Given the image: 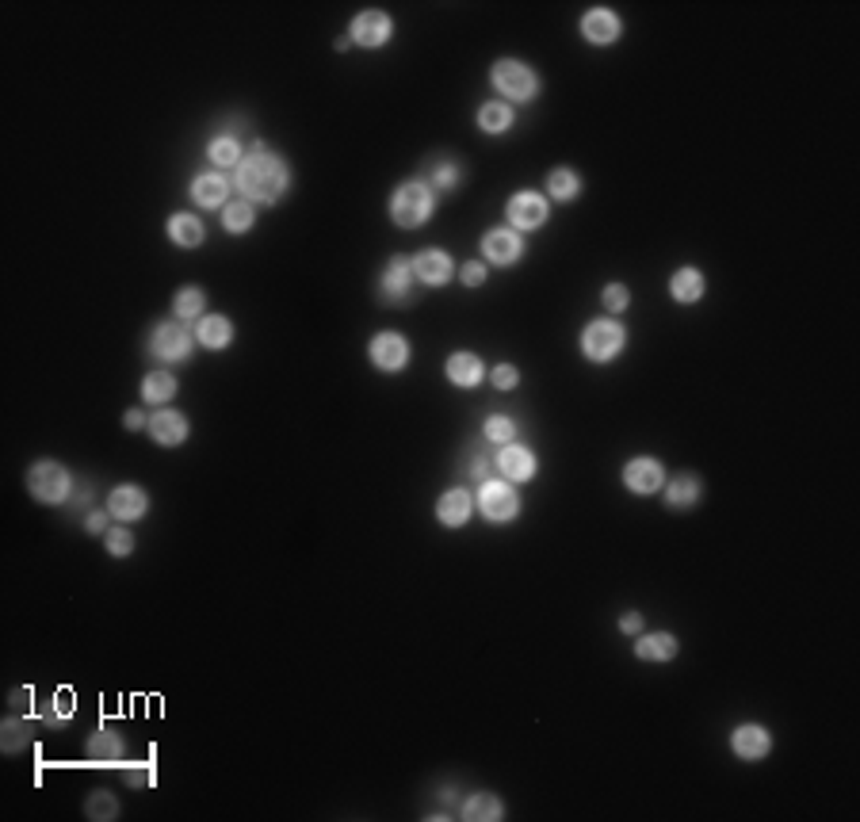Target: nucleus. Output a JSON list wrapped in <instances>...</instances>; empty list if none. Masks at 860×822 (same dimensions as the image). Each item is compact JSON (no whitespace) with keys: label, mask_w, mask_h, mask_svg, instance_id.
<instances>
[{"label":"nucleus","mask_w":860,"mask_h":822,"mask_svg":"<svg viewBox=\"0 0 860 822\" xmlns=\"http://www.w3.org/2000/svg\"><path fill=\"white\" fill-rule=\"evenodd\" d=\"M234 188L241 192V199H249L257 207H276L291 192V165H287V157L272 153L268 146L249 150L245 161L234 169Z\"/></svg>","instance_id":"obj_1"},{"label":"nucleus","mask_w":860,"mask_h":822,"mask_svg":"<svg viewBox=\"0 0 860 822\" xmlns=\"http://www.w3.org/2000/svg\"><path fill=\"white\" fill-rule=\"evenodd\" d=\"M432 215H436V195H432L417 176L406 180V184H398V188L390 192V222H394V226L417 230V226H425Z\"/></svg>","instance_id":"obj_2"},{"label":"nucleus","mask_w":860,"mask_h":822,"mask_svg":"<svg viewBox=\"0 0 860 822\" xmlns=\"http://www.w3.org/2000/svg\"><path fill=\"white\" fill-rule=\"evenodd\" d=\"M490 81L497 88V100H505V104H532L539 96V73L532 69L528 62H520V58H501L494 62L490 69Z\"/></svg>","instance_id":"obj_3"},{"label":"nucleus","mask_w":860,"mask_h":822,"mask_svg":"<svg viewBox=\"0 0 860 822\" xmlns=\"http://www.w3.org/2000/svg\"><path fill=\"white\" fill-rule=\"evenodd\" d=\"M581 356L589 360V364H612V360H620L627 348V329L624 322H616V318H593V322L581 329Z\"/></svg>","instance_id":"obj_4"},{"label":"nucleus","mask_w":860,"mask_h":822,"mask_svg":"<svg viewBox=\"0 0 860 822\" xmlns=\"http://www.w3.org/2000/svg\"><path fill=\"white\" fill-rule=\"evenodd\" d=\"M520 494H516L513 482H505V478H486V482H478V490H474V509L482 513V517L490 520V524H513L520 517Z\"/></svg>","instance_id":"obj_5"},{"label":"nucleus","mask_w":860,"mask_h":822,"mask_svg":"<svg viewBox=\"0 0 860 822\" xmlns=\"http://www.w3.org/2000/svg\"><path fill=\"white\" fill-rule=\"evenodd\" d=\"M73 486L77 482L69 475V467L54 463V459H39L27 471V494L35 501H43V505H65L69 494H73Z\"/></svg>","instance_id":"obj_6"},{"label":"nucleus","mask_w":860,"mask_h":822,"mask_svg":"<svg viewBox=\"0 0 860 822\" xmlns=\"http://www.w3.org/2000/svg\"><path fill=\"white\" fill-rule=\"evenodd\" d=\"M195 352V333L184 322H161L150 333V356L157 364H188Z\"/></svg>","instance_id":"obj_7"},{"label":"nucleus","mask_w":860,"mask_h":822,"mask_svg":"<svg viewBox=\"0 0 860 822\" xmlns=\"http://www.w3.org/2000/svg\"><path fill=\"white\" fill-rule=\"evenodd\" d=\"M348 39H352V46H364V50H383L394 39V20L383 8H364L348 23Z\"/></svg>","instance_id":"obj_8"},{"label":"nucleus","mask_w":860,"mask_h":822,"mask_svg":"<svg viewBox=\"0 0 860 822\" xmlns=\"http://www.w3.org/2000/svg\"><path fill=\"white\" fill-rule=\"evenodd\" d=\"M551 215V199L543 192H513L509 195V203H505V222L513 226L516 234L524 230H539L543 222Z\"/></svg>","instance_id":"obj_9"},{"label":"nucleus","mask_w":860,"mask_h":822,"mask_svg":"<svg viewBox=\"0 0 860 822\" xmlns=\"http://www.w3.org/2000/svg\"><path fill=\"white\" fill-rule=\"evenodd\" d=\"M578 27H581V39L589 46H616L624 39V16H620L616 8H604V4L589 8V12L581 16Z\"/></svg>","instance_id":"obj_10"},{"label":"nucleus","mask_w":860,"mask_h":822,"mask_svg":"<svg viewBox=\"0 0 860 822\" xmlns=\"http://www.w3.org/2000/svg\"><path fill=\"white\" fill-rule=\"evenodd\" d=\"M367 356H371V364L383 371V375H394V371H406L409 368V341L402 333H394V329H383V333H375L371 337V345H367Z\"/></svg>","instance_id":"obj_11"},{"label":"nucleus","mask_w":860,"mask_h":822,"mask_svg":"<svg viewBox=\"0 0 860 822\" xmlns=\"http://www.w3.org/2000/svg\"><path fill=\"white\" fill-rule=\"evenodd\" d=\"M497 475L505 478V482H513V486H520V482H532V478L539 475V459L536 452L528 448V444H520V440H513V444H501L497 448Z\"/></svg>","instance_id":"obj_12"},{"label":"nucleus","mask_w":860,"mask_h":822,"mask_svg":"<svg viewBox=\"0 0 860 822\" xmlns=\"http://www.w3.org/2000/svg\"><path fill=\"white\" fill-rule=\"evenodd\" d=\"M524 257V234H516L513 226H494L482 234V260L494 268H513Z\"/></svg>","instance_id":"obj_13"},{"label":"nucleus","mask_w":860,"mask_h":822,"mask_svg":"<svg viewBox=\"0 0 860 822\" xmlns=\"http://www.w3.org/2000/svg\"><path fill=\"white\" fill-rule=\"evenodd\" d=\"M666 467H662V459H654V455H635V459H627L624 463V486L631 494H658L662 486H666Z\"/></svg>","instance_id":"obj_14"},{"label":"nucleus","mask_w":860,"mask_h":822,"mask_svg":"<svg viewBox=\"0 0 860 822\" xmlns=\"http://www.w3.org/2000/svg\"><path fill=\"white\" fill-rule=\"evenodd\" d=\"M417 180L440 199V195L455 192V188L463 184V165L455 161L452 153H436V157H429V161L417 169Z\"/></svg>","instance_id":"obj_15"},{"label":"nucleus","mask_w":860,"mask_h":822,"mask_svg":"<svg viewBox=\"0 0 860 822\" xmlns=\"http://www.w3.org/2000/svg\"><path fill=\"white\" fill-rule=\"evenodd\" d=\"M413 283H417L413 257H390L379 272V295H383V303H406Z\"/></svg>","instance_id":"obj_16"},{"label":"nucleus","mask_w":860,"mask_h":822,"mask_svg":"<svg viewBox=\"0 0 860 822\" xmlns=\"http://www.w3.org/2000/svg\"><path fill=\"white\" fill-rule=\"evenodd\" d=\"M230 192H234V180L226 173H218V169L192 176V199L195 207H203V211H222L230 203Z\"/></svg>","instance_id":"obj_17"},{"label":"nucleus","mask_w":860,"mask_h":822,"mask_svg":"<svg viewBox=\"0 0 860 822\" xmlns=\"http://www.w3.org/2000/svg\"><path fill=\"white\" fill-rule=\"evenodd\" d=\"M108 513L119 524H134V520H142L150 513V494L142 486H134V482H123L108 494Z\"/></svg>","instance_id":"obj_18"},{"label":"nucleus","mask_w":860,"mask_h":822,"mask_svg":"<svg viewBox=\"0 0 860 822\" xmlns=\"http://www.w3.org/2000/svg\"><path fill=\"white\" fill-rule=\"evenodd\" d=\"M413 276L425 287H444V283L455 280V260L448 249H421L413 257Z\"/></svg>","instance_id":"obj_19"},{"label":"nucleus","mask_w":860,"mask_h":822,"mask_svg":"<svg viewBox=\"0 0 860 822\" xmlns=\"http://www.w3.org/2000/svg\"><path fill=\"white\" fill-rule=\"evenodd\" d=\"M731 750L738 761H765L773 754V735L761 723H742L731 731Z\"/></svg>","instance_id":"obj_20"},{"label":"nucleus","mask_w":860,"mask_h":822,"mask_svg":"<svg viewBox=\"0 0 860 822\" xmlns=\"http://www.w3.org/2000/svg\"><path fill=\"white\" fill-rule=\"evenodd\" d=\"M150 436L153 444H161V448H180L188 436H192V421L184 417L180 410H157L150 413Z\"/></svg>","instance_id":"obj_21"},{"label":"nucleus","mask_w":860,"mask_h":822,"mask_svg":"<svg viewBox=\"0 0 860 822\" xmlns=\"http://www.w3.org/2000/svg\"><path fill=\"white\" fill-rule=\"evenodd\" d=\"M444 375H448V383H452V387L474 390L478 383H486V364H482V356H478V352L459 348V352H452V356H448Z\"/></svg>","instance_id":"obj_22"},{"label":"nucleus","mask_w":860,"mask_h":822,"mask_svg":"<svg viewBox=\"0 0 860 822\" xmlns=\"http://www.w3.org/2000/svg\"><path fill=\"white\" fill-rule=\"evenodd\" d=\"M471 517H474V494L467 486H452V490L440 494V501H436V520H440L444 528H463Z\"/></svg>","instance_id":"obj_23"},{"label":"nucleus","mask_w":860,"mask_h":822,"mask_svg":"<svg viewBox=\"0 0 860 822\" xmlns=\"http://www.w3.org/2000/svg\"><path fill=\"white\" fill-rule=\"evenodd\" d=\"M708 295V276L696 268V264H685V268H677L673 276H669V299L681 306H692L700 303Z\"/></svg>","instance_id":"obj_24"},{"label":"nucleus","mask_w":860,"mask_h":822,"mask_svg":"<svg viewBox=\"0 0 860 822\" xmlns=\"http://www.w3.org/2000/svg\"><path fill=\"white\" fill-rule=\"evenodd\" d=\"M192 333L195 345H203L207 352H222V348L234 345V322L226 314H203Z\"/></svg>","instance_id":"obj_25"},{"label":"nucleus","mask_w":860,"mask_h":822,"mask_svg":"<svg viewBox=\"0 0 860 822\" xmlns=\"http://www.w3.org/2000/svg\"><path fill=\"white\" fill-rule=\"evenodd\" d=\"M666 505L673 509V513H685V509H696L700 505V498H704V482L692 475V471H685V475H677V478H666Z\"/></svg>","instance_id":"obj_26"},{"label":"nucleus","mask_w":860,"mask_h":822,"mask_svg":"<svg viewBox=\"0 0 860 822\" xmlns=\"http://www.w3.org/2000/svg\"><path fill=\"white\" fill-rule=\"evenodd\" d=\"M85 754H88V761H100V765L123 761L127 758V738L119 735L115 727H100V731H92V735H88Z\"/></svg>","instance_id":"obj_27"},{"label":"nucleus","mask_w":860,"mask_h":822,"mask_svg":"<svg viewBox=\"0 0 860 822\" xmlns=\"http://www.w3.org/2000/svg\"><path fill=\"white\" fill-rule=\"evenodd\" d=\"M165 230H169L172 245H180V249H199V245H203V238H207V226H203V218L192 215V211H176V215H169Z\"/></svg>","instance_id":"obj_28"},{"label":"nucleus","mask_w":860,"mask_h":822,"mask_svg":"<svg viewBox=\"0 0 860 822\" xmlns=\"http://www.w3.org/2000/svg\"><path fill=\"white\" fill-rule=\"evenodd\" d=\"M677 635H669V631H646V635H635V658H643V662H673L677 658Z\"/></svg>","instance_id":"obj_29"},{"label":"nucleus","mask_w":860,"mask_h":822,"mask_svg":"<svg viewBox=\"0 0 860 822\" xmlns=\"http://www.w3.org/2000/svg\"><path fill=\"white\" fill-rule=\"evenodd\" d=\"M207 161L215 165L218 173H222V169H237V165L245 161V146H241V138L230 134V130H218L215 138L207 142Z\"/></svg>","instance_id":"obj_30"},{"label":"nucleus","mask_w":860,"mask_h":822,"mask_svg":"<svg viewBox=\"0 0 860 822\" xmlns=\"http://www.w3.org/2000/svg\"><path fill=\"white\" fill-rule=\"evenodd\" d=\"M253 226H257V203H249V199H230V203L222 207V230H226V234L241 238V234H249Z\"/></svg>","instance_id":"obj_31"},{"label":"nucleus","mask_w":860,"mask_h":822,"mask_svg":"<svg viewBox=\"0 0 860 822\" xmlns=\"http://www.w3.org/2000/svg\"><path fill=\"white\" fill-rule=\"evenodd\" d=\"M203 314H207V291L195 287V283L180 287L176 299H172V318H176V322H199Z\"/></svg>","instance_id":"obj_32"},{"label":"nucleus","mask_w":860,"mask_h":822,"mask_svg":"<svg viewBox=\"0 0 860 822\" xmlns=\"http://www.w3.org/2000/svg\"><path fill=\"white\" fill-rule=\"evenodd\" d=\"M513 123H516V108L505 104V100H486L478 108V130L482 134H505V130H513Z\"/></svg>","instance_id":"obj_33"},{"label":"nucleus","mask_w":860,"mask_h":822,"mask_svg":"<svg viewBox=\"0 0 860 822\" xmlns=\"http://www.w3.org/2000/svg\"><path fill=\"white\" fill-rule=\"evenodd\" d=\"M176 390H180V383H176V375H172L169 368H157L142 379V398H146L150 406H165V402H172V398H176Z\"/></svg>","instance_id":"obj_34"},{"label":"nucleus","mask_w":860,"mask_h":822,"mask_svg":"<svg viewBox=\"0 0 860 822\" xmlns=\"http://www.w3.org/2000/svg\"><path fill=\"white\" fill-rule=\"evenodd\" d=\"M459 815L471 822H497L505 819V803L497 800L494 792H474L471 800L459 807Z\"/></svg>","instance_id":"obj_35"},{"label":"nucleus","mask_w":860,"mask_h":822,"mask_svg":"<svg viewBox=\"0 0 860 822\" xmlns=\"http://www.w3.org/2000/svg\"><path fill=\"white\" fill-rule=\"evenodd\" d=\"M581 176L574 173V169H551V176H547V199H555V203H574L581 195Z\"/></svg>","instance_id":"obj_36"},{"label":"nucleus","mask_w":860,"mask_h":822,"mask_svg":"<svg viewBox=\"0 0 860 822\" xmlns=\"http://www.w3.org/2000/svg\"><path fill=\"white\" fill-rule=\"evenodd\" d=\"M31 738H35V723L31 719H20V715L4 719V754H23Z\"/></svg>","instance_id":"obj_37"},{"label":"nucleus","mask_w":860,"mask_h":822,"mask_svg":"<svg viewBox=\"0 0 860 822\" xmlns=\"http://www.w3.org/2000/svg\"><path fill=\"white\" fill-rule=\"evenodd\" d=\"M482 436H486V444H513L516 436H520V425H516L509 413H490L486 417V425H482Z\"/></svg>","instance_id":"obj_38"},{"label":"nucleus","mask_w":860,"mask_h":822,"mask_svg":"<svg viewBox=\"0 0 860 822\" xmlns=\"http://www.w3.org/2000/svg\"><path fill=\"white\" fill-rule=\"evenodd\" d=\"M104 547H108V555H115V559H127L130 551H134V536H130L127 524H115V528H108Z\"/></svg>","instance_id":"obj_39"},{"label":"nucleus","mask_w":860,"mask_h":822,"mask_svg":"<svg viewBox=\"0 0 860 822\" xmlns=\"http://www.w3.org/2000/svg\"><path fill=\"white\" fill-rule=\"evenodd\" d=\"M85 815L88 819H115V815H119V803H115L111 792H92L85 800Z\"/></svg>","instance_id":"obj_40"},{"label":"nucleus","mask_w":860,"mask_h":822,"mask_svg":"<svg viewBox=\"0 0 860 822\" xmlns=\"http://www.w3.org/2000/svg\"><path fill=\"white\" fill-rule=\"evenodd\" d=\"M69 712H73V696L65 693V689L50 696V704H43V719L46 723H54V727H62L65 719H69Z\"/></svg>","instance_id":"obj_41"},{"label":"nucleus","mask_w":860,"mask_h":822,"mask_svg":"<svg viewBox=\"0 0 860 822\" xmlns=\"http://www.w3.org/2000/svg\"><path fill=\"white\" fill-rule=\"evenodd\" d=\"M455 276H459L463 287H482L486 276H490V264H486V260H463V268H459Z\"/></svg>","instance_id":"obj_42"},{"label":"nucleus","mask_w":860,"mask_h":822,"mask_svg":"<svg viewBox=\"0 0 860 822\" xmlns=\"http://www.w3.org/2000/svg\"><path fill=\"white\" fill-rule=\"evenodd\" d=\"M601 299H604V306H608V314H624L627 306H631V291H627L624 283H608Z\"/></svg>","instance_id":"obj_43"},{"label":"nucleus","mask_w":860,"mask_h":822,"mask_svg":"<svg viewBox=\"0 0 860 822\" xmlns=\"http://www.w3.org/2000/svg\"><path fill=\"white\" fill-rule=\"evenodd\" d=\"M490 383H494L497 390H513L516 383H520V368H516V364H497V368L490 371Z\"/></svg>","instance_id":"obj_44"},{"label":"nucleus","mask_w":860,"mask_h":822,"mask_svg":"<svg viewBox=\"0 0 860 822\" xmlns=\"http://www.w3.org/2000/svg\"><path fill=\"white\" fill-rule=\"evenodd\" d=\"M108 520H111L108 509H92L85 517V532H92V536H108Z\"/></svg>","instance_id":"obj_45"},{"label":"nucleus","mask_w":860,"mask_h":822,"mask_svg":"<svg viewBox=\"0 0 860 822\" xmlns=\"http://www.w3.org/2000/svg\"><path fill=\"white\" fill-rule=\"evenodd\" d=\"M88 501H92V482H81V486H73V494H69V509H85Z\"/></svg>","instance_id":"obj_46"},{"label":"nucleus","mask_w":860,"mask_h":822,"mask_svg":"<svg viewBox=\"0 0 860 822\" xmlns=\"http://www.w3.org/2000/svg\"><path fill=\"white\" fill-rule=\"evenodd\" d=\"M123 425H127L130 433H142V429H150V417L142 410H127L123 413Z\"/></svg>","instance_id":"obj_47"},{"label":"nucleus","mask_w":860,"mask_h":822,"mask_svg":"<svg viewBox=\"0 0 860 822\" xmlns=\"http://www.w3.org/2000/svg\"><path fill=\"white\" fill-rule=\"evenodd\" d=\"M620 631H624V635H631V639H635V635H643V616H639V612H624Z\"/></svg>","instance_id":"obj_48"},{"label":"nucleus","mask_w":860,"mask_h":822,"mask_svg":"<svg viewBox=\"0 0 860 822\" xmlns=\"http://www.w3.org/2000/svg\"><path fill=\"white\" fill-rule=\"evenodd\" d=\"M471 475L478 478V482H486V478H490V459H486V455H474V459H471Z\"/></svg>","instance_id":"obj_49"}]
</instances>
